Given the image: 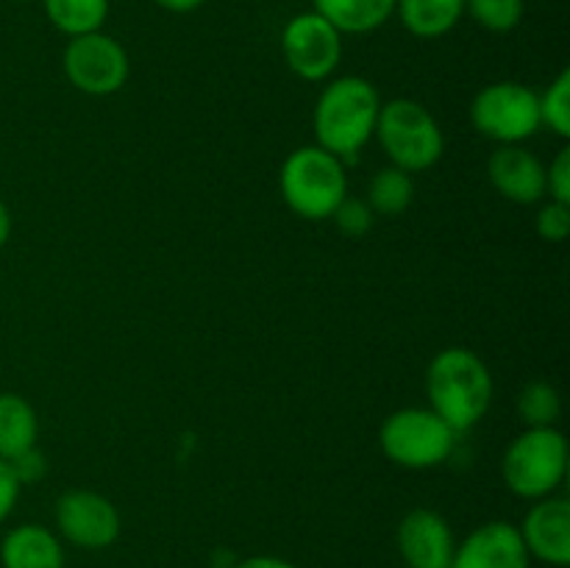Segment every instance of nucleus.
Masks as SVG:
<instances>
[{
  "label": "nucleus",
  "mask_w": 570,
  "mask_h": 568,
  "mask_svg": "<svg viewBox=\"0 0 570 568\" xmlns=\"http://www.w3.org/2000/svg\"><path fill=\"white\" fill-rule=\"evenodd\" d=\"M395 14L421 39L445 37L465 14V0H395Z\"/></svg>",
  "instance_id": "16"
},
{
  "label": "nucleus",
  "mask_w": 570,
  "mask_h": 568,
  "mask_svg": "<svg viewBox=\"0 0 570 568\" xmlns=\"http://www.w3.org/2000/svg\"><path fill=\"white\" fill-rule=\"evenodd\" d=\"M45 14L67 37L100 31L109 17V0H42Z\"/></svg>",
  "instance_id": "19"
},
{
  "label": "nucleus",
  "mask_w": 570,
  "mask_h": 568,
  "mask_svg": "<svg viewBox=\"0 0 570 568\" xmlns=\"http://www.w3.org/2000/svg\"><path fill=\"white\" fill-rule=\"evenodd\" d=\"M154 3L159 6V9L173 11V14H189V11L200 9L206 0H154Z\"/></svg>",
  "instance_id": "30"
},
{
  "label": "nucleus",
  "mask_w": 570,
  "mask_h": 568,
  "mask_svg": "<svg viewBox=\"0 0 570 568\" xmlns=\"http://www.w3.org/2000/svg\"><path fill=\"white\" fill-rule=\"evenodd\" d=\"M507 488L521 499L554 496L568 473V440L557 427H527L501 460Z\"/></svg>",
  "instance_id": "5"
},
{
  "label": "nucleus",
  "mask_w": 570,
  "mask_h": 568,
  "mask_svg": "<svg viewBox=\"0 0 570 568\" xmlns=\"http://www.w3.org/2000/svg\"><path fill=\"white\" fill-rule=\"evenodd\" d=\"M546 193L551 195V200L570 204V148H562L546 167Z\"/></svg>",
  "instance_id": "26"
},
{
  "label": "nucleus",
  "mask_w": 570,
  "mask_h": 568,
  "mask_svg": "<svg viewBox=\"0 0 570 568\" xmlns=\"http://www.w3.org/2000/svg\"><path fill=\"white\" fill-rule=\"evenodd\" d=\"M518 415L527 427H557L562 415V401L554 384L529 382L518 393Z\"/></svg>",
  "instance_id": "21"
},
{
  "label": "nucleus",
  "mask_w": 570,
  "mask_h": 568,
  "mask_svg": "<svg viewBox=\"0 0 570 568\" xmlns=\"http://www.w3.org/2000/svg\"><path fill=\"white\" fill-rule=\"evenodd\" d=\"M9 237H11V212H9V206L0 200V248L9 243Z\"/></svg>",
  "instance_id": "31"
},
{
  "label": "nucleus",
  "mask_w": 570,
  "mask_h": 568,
  "mask_svg": "<svg viewBox=\"0 0 570 568\" xmlns=\"http://www.w3.org/2000/svg\"><path fill=\"white\" fill-rule=\"evenodd\" d=\"M3 568H65V546L42 523H20L0 540Z\"/></svg>",
  "instance_id": "15"
},
{
  "label": "nucleus",
  "mask_w": 570,
  "mask_h": 568,
  "mask_svg": "<svg viewBox=\"0 0 570 568\" xmlns=\"http://www.w3.org/2000/svg\"><path fill=\"white\" fill-rule=\"evenodd\" d=\"M17 3H28V0H17Z\"/></svg>",
  "instance_id": "32"
},
{
  "label": "nucleus",
  "mask_w": 570,
  "mask_h": 568,
  "mask_svg": "<svg viewBox=\"0 0 570 568\" xmlns=\"http://www.w3.org/2000/svg\"><path fill=\"white\" fill-rule=\"evenodd\" d=\"M56 527L78 549H109L120 538V512L95 490H67L56 501Z\"/></svg>",
  "instance_id": "10"
},
{
  "label": "nucleus",
  "mask_w": 570,
  "mask_h": 568,
  "mask_svg": "<svg viewBox=\"0 0 570 568\" xmlns=\"http://www.w3.org/2000/svg\"><path fill=\"white\" fill-rule=\"evenodd\" d=\"M282 53L298 78L326 81L343 59V33L317 11H304L284 26Z\"/></svg>",
  "instance_id": "9"
},
{
  "label": "nucleus",
  "mask_w": 570,
  "mask_h": 568,
  "mask_svg": "<svg viewBox=\"0 0 570 568\" xmlns=\"http://www.w3.org/2000/svg\"><path fill=\"white\" fill-rule=\"evenodd\" d=\"M20 488L22 484L17 482L14 471L6 460H0V523L14 512L17 499H20Z\"/></svg>",
  "instance_id": "28"
},
{
  "label": "nucleus",
  "mask_w": 570,
  "mask_h": 568,
  "mask_svg": "<svg viewBox=\"0 0 570 568\" xmlns=\"http://www.w3.org/2000/svg\"><path fill=\"white\" fill-rule=\"evenodd\" d=\"M340 33H371L395 14V0H312Z\"/></svg>",
  "instance_id": "17"
},
{
  "label": "nucleus",
  "mask_w": 570,
  "mask_h": 568,
  "mask_svg": "<svg viewBox=\"0 0 570 568\" xmlns=\"http://www.w3.org/2000/svg\"><path fill=\"white\" fill-rule=\"evenodd\" d=\"M471 123L482 137L499 145H521L538 134L540 95L518 81H495L479 89L471 104Z\"/></svg>",
  "instance_id": "7"
},
{
  "label": "nucleus",
  "mask_w": 570,
  "mask_h": 568,
  "mask_svg": "<svg viewBox=\"0 0 570 568\" xmlns=\"http://www.w3.org/2000/svg\"><path fill=\"white\" fill-rule=\"evenodd\" d=\"M540 123L557 137H570V70H562L540 95Z\"/></svg>",
  "instance_id": "23"
},
{
  "label": "nucleus",
  "mask_w": 570,
  "mask_h": 568,
  "mask_svg": "<svg viewBox=\"0 0 570 568\" xmlns=\"http://www.w3.org/2000/svg\"><path fill=\"white\" fill-rule=\"evenodd\" d=\"M65 76L78 92L106 98L126 87L131 61L126 48L104 31L70 37L65 48Z\"/></svg>",
  "instance_id": "8"
},
{
  "label": "nucleus",
  "mask_w": 570,
  "mask_h": 568,
  "mask_svg": "<svg viewBox=\"0 0 570 568\" xmlns=\"http://www.w3.org/2000/svg\"><path fill=\"white\" fill-rule=\"evenodd\" d=\"M373 137L379 139L393 167L406 173H423L443 159L445 137L438 117L412 98L382 104Z\"/></svg>",
  "instance_id": "4"
},
{
  "label": "nucleus",
  "mask_w": 570,
  "mask_h": 568,
  "mask_svg": "<svg viewBox=\"0 0 570 568\" xmlns=\"http://www.w3.org/2000/svg\"><path fill=\"white\" fill-rule=\"evenodd\" d=\"M399 551L406 568H451L456 540L449 521L429 507H415L399 523Z\"/></svg>",
  "instance_id": "11"
},
{
  "label": "nucleus",
  "mask_w": 570,
  "mask_h": 568,
  "mask_svg": "<svg viewBox=\"0 0 570 568\" xmlns=\"http://www.w3.org/2000/svg\"><path fill=\"white\" fill-rule=\"evenodd\" d=\"M532 560L546 566H570V501L566 496H546L534 501L518 527Z\"/></svg>",
  "instance_id": "12"
},
{
  "label": "nucleus",
  "mask_w": 570,
  "mask_h": 568,
  "mask_svg": "<svg viewBox=\"0 0 570 568\" xmlns=\"http://www.w3.org/2000/svg\"><path fill=\"white\" fill-rule=\"evenodd\" d=\"M488 176L512 204L532 206L546 198V165L523 145H499L490 154Z\"/></svg>",
  "instance_id": "14"
},
{
  "label": "nucleus",
  "mask_w": 570,
  "mask_h": 568,
  "mask_svg": "<svg viewBox=\"0 0 570 568\" xmlns=\"http://www.w3.org/2000/svg\"><path fill=\"white\" fill-rule=\"evenodd\" d=\"M332 217L345 237H362V234H367L373 228V209L367 206V200L348 198V195H345L343 204L334 209Z\"/></svg>",
  "instance_id": "24"
},
{
  "label": "nucleus",
  "mask_w": 570,
  "mask_h": 568,
  "mask_svg": "<svg viewBox=\"0 0 570 568\" xmlns=\"http://www.w3.org/2000/svg\"><path fill=\"white\" fill-rule=\"evenodd\" d=\"M538 234L546 243H562L570 234V204L549 200L538 212Z\"/></svg>",
  "instance_id": "25"
},
{
  "label": "nucleus",
  "mask_w": 570,
  "mask_h": 568,
  "mask_svg": "<svg viewBox=\"0 0 570 568\" xmlns=\"http://www.w3.org/2000/svg\"><path fill=\"white\" fill-rule=\"evenodd\" d=\"M426 395L429 407L454 432H468L488 415L493 401V376L476 351L451 345L429 362Z\"/></svg>",
  "instance_id": "1"
},
{
  "label": "nucleus",
  "mask_w": 570,
  "mask_h": 568,
  "mask_svg": "<svg viewBox=\"0 0 570 568\" xmlns=\"http://www.w3.org/2000/svg\"><path fill=\"white\" fill-rule=\"evenodd\" d=\"M451 568H532V557L515 523L488 521L456 546Z\"/></svg>",
  "instance_id": "13"
},
{
  "label": "nucleus",
  "mask_w": 570,
  "mask_h": 568,
  "mask_svg": "<svg viewBox=\"0 0 570 568\" xmlns=\"http://www.w3.org/2000/svg\"><path fill=\"white\" fill-rule=\"evenodd\" d=\"M412 198H415V182L401 167H382L367 184V206L373 209V215H401L410 209Z\"/></svg>",
  "instance_id": "20"
},
{
  "label": "nucleus",
  "mask_w": 570,
  "mask_h": 568,
  "mask_svg": "<svg viewBox=\"0 0 570 568\" xmlns=\"http://www.w3.org/2000/svg\"><path fill=\"white\" fill-rule=\"evenodd\" d=\"M232 568H298V566L276 555H254V557H245V560H237Z\"/></svg>",
  "instance_id": "29"
},
{
  "label": "nucleus",
  "mask_w": 570,
  "mask_h": 568,
  "mask_svg": "<svg viewBox=\"0 0 570 568\" xmlns=\"http://www.w3.org/2000/svg\"><path fill=\"white\" fill-rule=\"evenodd\" d=\"M465 11L482 28L493 33H510L521 26L527 3L523 0H465Z\"/></svg>",
  "instance_id": "22"
},
{
  "label": "nucleus",
  "mask_w": 570,
  "mask_h": 568,
  "mask_svg": "<svg viewBox=\"0 0 570 568\" xmlns=\"http://www.w3.org/2000/svg\"><path fill=\"white\" fill-rule=\"evenodd\" d=\"M9 466H11V471H14L17 482L31 484V482H37V479L45 477V468H48V462H45L42 451L33 445V449L22 451V454H17L14 460H9Z\"/></svg>",
  "instance_id": "27"
},
{
  "label": "nucleus",
  "mask_w": 570,
  "mask_h": 568,
  "mask_svg": "<svg viewBox=\"0 0 570 568\" xmlns=\"http://www.w3.org/2000/svg\"><path fill=\"white\" fill-rule=\"evenodd\" d=\"M379 109L382 98L367 78H334L323 87L312 115L317 145L343 161L354 159L376 131Z\"/></svg>",
  "instance_id": "2"
},
{
  "label": "nucleus",
  "mask_w": 570,
  "mask_h": 568,
  "mask_svg": "<svg viewBox=\"0 0 570 568\" xmlns=\"http://www.w3.org/2000/svg\"><path fill=\"white\" fill-rule=\"evenodd\" d=\"M39 421L31 401L17 393H0V460H14L37 445Z\"/></svg>",
  "instance_id": "18"
},
{
  "label": "nucleus",
  "mask_w": 570,
  "mask_h": 568,
  "mask_svg": "<svg viewBox=\"0 0 570 568\" xmlns=\"http://www.w3.org/2000/svg\"><path fill=\"white\" fill-rule=\"evenodd\" d=\"M282 198L304 221H326L348 195V176L340 156L321 145L295 148L278 173Z\"/></svg>",
  "instance_id": "3"
},
{
  "label": "nucleus",
  "mask_w": 570,
  "mask_h": 568,
  "mask_svg": "<svg viewBox=\"0 0 570 568\" xmlns=\"http://www.w3.org/2000/svg\"><path fill=\"white\" fill-rule=\"evenodd\" d=\"M456 434L432 407H404L384 418L379 445L390 462L410 471L438 468L454 454Z\"/></svg>",
  "instance_id": "6"
}]
</instances>
